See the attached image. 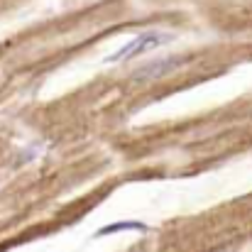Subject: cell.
<instances>
[{
    "label": "cell",
    "instance_id": "1",
    "mask_svg": "<svg viewBox=\"0 0 252 252\" xmlns=\"http://www.w3.org/2000/svg\"><path fill=\"white\" fill-rule=\"evenodd\" d=\"M176 37L171 32H162V30H145L140 32L137 37H132L127 44H123L118 52H113L110 57H105V64H120V62H127L132 57H140L145 52H152L157 47H164L169 42H174Z\"/></svg>",
    "mask_w": 252,
    "mask_h": 252
},
{
    "label": "cell",
    "instance_id": "3",
    "mask_svg": "<svg viewBox=\"0 0 252 252\" xmlns=\"http://www.w3.org/2000/svg\"><path fill=\"white\" fill-rule=\"evenodd\" d=\"M123 230H137V233H147L150 228H147L145 223H140V220H120V223H110V225L100 228V230L95 233V238H105V235H110V233H123Z\"/></svg>",
    "mask_w": 252,
    "mask_h": 252
},
{
    "label": "cell",
    "instance_id": "2",
    "mask_svg": "<svg viewBox=\"0 0 252 252\" xmlns=\"http://www.w3.org/2000/svg\"><path fill=\"white\" fill-rule=\"evenodd\" d=\"M189 57H164V59H155L150 64H142L140 69H135L132 81H155V79H164L171 71H176L181 64H186Z\"/></svg>",
    "mask_w": 252,
    "mask_h": 252
}]
</instances>
